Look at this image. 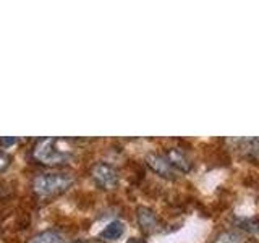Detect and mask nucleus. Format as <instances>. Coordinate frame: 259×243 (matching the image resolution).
<instances>
[{
  "instance_id": "obj_6",
  "label": "nucleus",
  "mask_w": 259,
  "mask_h": 243,
  "mask_svg": "<svg viewBox=\"0 0 259 243\" xmlns=\"http://www.w3.org/2000/svg\"><path fill=\"white\" fill-rule=\"evenodd\" d=\"M165 159L168 160L170 166L182 170V172H190L191 170V160L182 149H168Z\"/></svg>"
},
{
  "instance_id": "obj_10",
  "label": "nucleus",
  "mask_w": 259,
  "mask_h": 243,
  "mask_svg": "<svg viewBox=\"0 0 259 243\" xmlns=\"http://www.w3.org/2000/svg\"><path fill=\"white\" fill-rule=\"evenodd\" d=\"M8 166H10V159H8V156H5V154L0 152V170H5Z\"/></svg>"
},
{
  "instance_id": "obj_2",
  "label": "nucleus",
  "mask_w": 259,
  "mask_h": 243,
  "mask_svg": "<svg viewBox=\"0 0 259 243\" xmlns=\"http://www.w3.org/2000/svg\"><path fill=\"white\" fill-rule=\"evenodd\" d=\"M73 178L68 174H40L32 182V188L40 196H52L70 188Z\"/></svg>"
},
{
  "instance_id": "obj_1",
  "label": "nucleus",
  "mask_w": 259,
  "mask_h": 243,
  "mask_svg": "<svg viewBox=\"0 0 259 243\" xmlns=\"http://www.w3.org/2000/svg\"><path fill=\"white\" fill-rule=\"evenodd\" d=\"M71 146L59 138H44L34 148V157L47 166L65 164L71 157Z\"/></svg>"
},
{
  "instance_id": "obj_9",
  "label": "nucleus",
  "mask_w": 259,
  "mask_h": 243,
  "mask_svg": "<svg viewBox=\"0 0 259 243\" xmlns=\"http://www.w3.org/2000/svg\"><path fill=\"white\" fill-rule=\"evenodd\" d=\"M214 243H248V238L241 232L227 230L219 235V237L214 240Z\"/></svg>"
},
{
  "instance_id": "obj_8",
  "label": "nucleus",
  "mask_w": 259,
  "mask_h": 243,
  "mask_svg": "<svg viewBox=\"0 0 259 243\" xmlns=\"http://www.w3.org/2000/svg\"><path fill=\"white\" fill-rule=\"evenodd\" d=\"M63 241H65L63 235L60 232H55V230L40 232L29 240V243H63Z\"/></svg>"
},
{
  "instance_id": "obj_3",
  "label": "nucleus",
  "mask_w": 259,
  "mask_h": 243,
  "mask_svg": "<svg viewBox=\"0 0 259 243\" xmlns=\"http://www.w3.org/2000/svg\"><path fill=\"white\" fill-rule=\"evenodd\" d=\"M96 185H99L104 190H112L115 188L118 183V174L113 166L105 164V162H97V164L93 167L91 172Z\"/></svg>"
},
{
  "instance_id": "obj_7",
  "label": "nucleus",
  "mask_w": 259,
  "mask_h": 243,
  "mask_svg": "<svg viewBox=\"0 0 259 243\" xmlns=\"http://www.w3.org/2000/svg\"><path fill=\"white\" fill-rule=\"evenodd\" d=\"M136 219H138V224H140V227L143 230L151 232V230H154L157 227V217L148 208H138Z\"/></svg>"
},
{
  "instance_id": "obj_5",
  "label": "nucleus",
  "mask_w": 259,
  "mask_h": 243,
  "mask_svg": "<svg viewBox=\"0 0 259 243\" xmlns=\"http://www.w3.org/2000/svg\"><path fill=\"white\" fill-rule=\"evenodd\" d=\"M125 232H126V225L121 221H118V219H113L112 222H109L99 232V238L104 241H115L123 237Z\"/></svg>"
},
{
  "instance_id": "obj_4",
  "label": "nucleus",
  "mask_w": 259,
  "mask_h": 243,
  "mask_svg": "<svg viewBox=\"0 0 259 243\" xmlns=\"http://www.w3.org/2000/svg\"><path fill=\"white\" fill-rule=\"evenodd\" d=\"M146 162L151 167L152 172H156L157 175L164 177V178H174L175 172L174 167L168 164V160L165 159V156H159V154H149L146 157Z\"/></svg>"
}]
</instances>
